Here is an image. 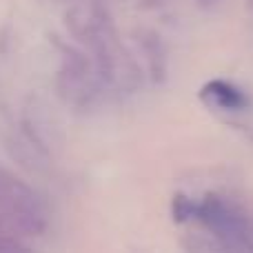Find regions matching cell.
Here are the masks:
<instances>
[{
  "instance_id": "cell-1",
  "label": "cell",
  "mask_w": 253,
  "mask_h": 253,
  "mask_svg": "<svg viewBox=\"0 0 253 253\" xmlns=\"http://www.w3.org/2000/svg\"><path fill=\"white\" fill-rule=\"evenodd\" d=\"M0 215L20 236H42L49 227V209L34 187L0 167Z\"/></svg>"
},
{
  "instance_id": "cell-2",
  "label": "cell",
  "mask_w": 253,
  "mask_h": 253,
  "mask_svg": "<svg viewBox=\"0 0 253 253\" xmlns=\"http://www.w3.org/2000/svg\"><path fill=\"white\" fill-rule=\"evenodd\" d=\"M202 98L224 111H245L249 107V98L245 96V91H240L229 83H222V80H213L207 84L202 89Z\"/></svg>"
},
{
  "instance_id": "cell-3",
  "label": "cell",
  "mask_w": 253,
  "mask_h": 253,
  "mask_svg": "<svg viewBox=\"0 0 253 253\" xmlns=\"http://www.w3.org/2000/svg\"><path fill=\"white\" fill-rule=\"evenodd\" d=\"M0 253H29L22 236L13 227H9L2 215H0Z\"/></svg>"
},
{
  "instance_id": "cell-4",
  "label": "cell",
  "mask_w": 253,
  "mask_h": 253,
  "mask_svg": "<svg viewBox=\"0 0 253 253\" xmlns=\"http://www.w3.org/2000/svg\"><path fill=\"white\" fill-rule=\"evenodd\" d=\"M198 2H202V4H209V2H213V0H198Z\"/></svg>"
}]
</instances>
